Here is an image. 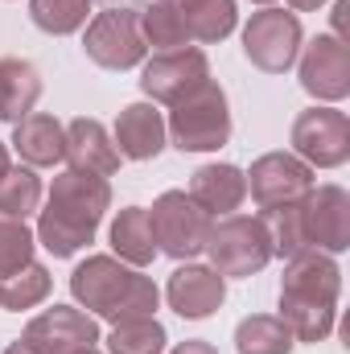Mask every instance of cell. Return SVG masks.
<instances>
[{"instance_id": "obj_1", "label": "cell", "mask_w": 350, "mask_h": 354, "mask_svg": "<svg viewBox=\"0 0 350 354\" xmlns=\"http://www.w3.org/2000/svg\"><path fill=\"white\" fill-rule=\"evenodd\" d=\"M107 210H111L107 177L66 169L50 185V198H46V210L37 214V235L33 239L54 260H71L75 252H83L95 239V231H99Z\"/></svg>"}, {"instance_id": "obj_2", "label": "cell", "mask_w": 350, "mask_h": 354, "mask_svg": "<svg viewBox=\"0 0 350 354\" xmlns=\"http://www.w3.org/2000/svg\"><path fill=\"white\" fill-rule=\"evenodd\" d=\"M71 292L91 317L103 322H132V317H153L161 305V292L145 268H128L116 256H87L71 272Z\"/></svg>"}, {"instance_id": "obj_3", "label": "cell", "mask_w": 350, "mask_h": 354, "mask_svg": "<svg viewBox=\"0 0 350 354\" xmlns=\"http://www.w3.org/2000/svg\"><path fill=\"white\" fill-rule=\"evenodd\" d=\"M165 132L181 153H214L231 140V107H227V91L214 79H206L194 95H185L181 103L169 107Z\"/></svg>"}, {"instance_id": "obj_4", "label": "cell", "mask_w": 350, "mask_h": 354, "mask_svg": "<svg viewBox=\"0 0 350 354\" xmlns=\"http://www.w3.org/2000/svg\"><path fill=\"white\" fill-rule=\"evenodd\" d=\"M206 256L210 268L219 276H235V280H248L272 264V235H268V223L260 214H223L214 227H210V239H206Z\"/></svg>"}, {"instance_id": "obj_5", "label": "cell", "mask_w": 350, "mask_h": 354, "mask_svg": "<svg viewBox=\"0 0 350 354\" xmlns=\"http://www.w3.org/2000/svg\"><path fill=\"white\" fill-rule=\"evenodd\" d=\"M149 223H153V239H157V252L174 256V260H194L206 252V239H210V227L214 218L185 194V189H165L153 210H149Z\"/></svg>"}, {"instance_id": "obj_6", "label": "cell", "mask_w": 350, "mask_h": 354, "mask_svg": "<svg viewBox=\"0 0 350 354\" xmlns=\"http://www.w3.org/2000/svg\"><path fill=\"white\" fill-rule=\"evenodd\" d=\"M301 41H305V33H301L297 12L276 8V4H264L243 25V54L264 75H284L288 66H297Z\"/></svg>"}, {"instance_id": "obj_7", "label": "cell", "mask_w": 350, "mask_h": 354, "mask_svg": "<svg viewBox=\"0 0 350 354\" xmlns=\"http://www.w3.org/2000/svg\"><path fill=\"white\" fill-rule=\"evenodd\" d=\"M293 157L309 169H338L350 161V120L334 103L305 107L293 120Z\"/></svg>"}, {"instance_id": "obj_8", "label": "cell", "mask_w": 350, "mask_h": 354, "mask_svg": "<svg viewBox=\"0 0 350 354\" xmlns=\"http://www.w3.org/2000/svg\"><path fill=\"white\" fill-rule=\"evenodd\" d=\"M83 50L103 71H132V66H140L149 46L140 37L136 8H103V12H95L87 25V37H83Z\"/></svg>"}, {"instance_id": "obj_9", "label": "cell", "mask_w": 350, "mask_h": 354, "mask_svg": "<svg viewBox=\"0 0 350 354\" xmlns=\"http://www.w3.org/2000/svg\"><path fill=\"white\" fill-rule=\"evenodd\" d=\"M301 235L313 252L338 256L350 248V194L342 185H313L301 202Z\"/></svg>"}, {"instance_id": "obj_10", "label": "cell", "mask_w": 350, "mask_h": 354, "mask_svg": "<svg viewBox=\"0 0 350 354\" xmlns=\"http://www.w3.org/2000/svg\"><path fill=\"white\" fill-rule=\"evenodd\" d=\"M206 79H210V62H206V54L198 46H181V50L153 54L140 66V91L153 103H165V107H174L185 95H194Z\"/></svg>"}, {"instance_id": "obj_11", "label": "cell", "mask_w": 350, "mask_h": 354, "mask_svg": "<svg viewBox=\"0 0 350 354\" xmlns=\"http://www.w3.org/2000/svg\"><path fill=\"white\" fill-rule=\"evenodd\" d=\"M243 177H248V194L260 206V214L293 206L313 189V169L293 153H264L260 161H252V169Z\"/></svg>"}, {"instance_id": "obj_12", "label": "cell", "mask_w": 350, "mask_h": 354, "mask_svg": "<svg viewBox=\"0 0 350 354\" xmlns=\"http://www.w3.org/2000/svg\"><path fill=\"white\" fill-rule=\"evenodd\" d=\"M21 342L33 354H83L99 342V322L87 309L54 305L42 317H33L21 334Z\"/></svg>"}, {"instance_id": "obj_13", "label": "cell", "mask_w": 350, "mask_h": 354, "mask_svg": "<svg viewBox=\"0 0 350 354\" xmlns=\"http://www.w3.org/2000/svg\"><path fill=\"white\" fill-rule=\"evenodd\" d=\"M342 292V268L326 252H301L284 264L280 276V305H322L338 309Z\"/></svg>"}, {"instance_id": "obj_14", "label": "cell", "mask_w": 350, "mask_h": 354, "mask_svg": "<svg viewBox=\"0 0 350 354\" xmlns=\"http://www.w3.org/2000/svg\"><path fill=\"white\" fill-rule=\"evenodd\" d=\"M301 58V87L322 103H342L350 95V46L334 33H317Z\"/></svg>"}, {"instance_id": "obj_15", "label": "cell", "mask_w": 350, "mask_h": 354, "mask_svg": "<svg viewBox=\"0 0 350 354\" xmlns=\"http://www.w3.org/2000/svg\"><path fill=\"white\" fill-rule=\"evenodd\" d=\"M165 301H169V309H174L177 317L202 322L214 309H223V301H227V276H219L214 268H206V264H190L185 260L169 276V284H165Z\"/></svg>"}, {"instance_id": "obj_16", "label": "cell", "mask_w": 350, "mask_h": 354, "mask_svg": "<svg viewBox=\"0 0 350 354\" xmlns=\"http://www.w3.org/2000/svg\"><path fill=\"white\" fill-rule=\"evenodd\" d=\"M165 115L157 111V103H128L116 115V153L120 161H153L165 149Z\"/></svg>"}, {"instance_id": "obj_17", "label": "cell", "mask_w": 350, "mask_h": 354, "mask_svg": "<svg viewBox=\"0 0 350 354\" xmlns=\"http://www.w3.org/2000/svg\"><path fill=\"white\" fill-rule=\"evenodd\" d=\"M62 161H71V169H79V174L95 177L120 174V153H116L107 128L91 115H79L66 124V157Z\"/></svg>"}, {"instance_id": "obj_18", "label": "cell", "mask_w": 350, "mask_h": 354, "mask_svg": "<svg viewBox=\"0 0 350 354\" xmlns=\"http://www.w3.org/2000/svg\"><path fill=\"white\" fill-rule=\"evenodd\" d=\"M12 149L29 169H50L66 157V128L50 111H29L21 124H12Z\"/></svg>"}, {"instance_id": "obj_19", "label": "cell", "mask_w": 350, "mask_h": 354, "mask_svg": "<svg viewBox=\"0 0 350 354\" xmlns=\"http://www.w3.org/2000/svg\"><path fill=\"white\" fill-rule=\"evenodd\" d=\"M190 198H194L210 218L235 214V210L243 206V198H248V177H243L239 165L210 161V165H202L198 174L190 177Z\"/></svg>"}, {"instance_id": "obj_20", "label": "cell", "mask_w": 350, "mask_h": 354, "mask_svg": "<svg viewBox=\"0 0 350 354\" xmlns=\"http://www.w3.org/2000/svg\"><path fill=\"white\" fill-rule=\"evenodd\" d=\"M42 99V75L25 58H0V124H21Z\"/></svg>"}, {"instance_id": "obj_21", "label": "cell", "mask_w": 350, "mask_h": 354, "mask_svg": "<svg viewBox=\"0 0 350 354\" xmlns=\"http://www.w3.org/2000/svg\"><path fill=\"white\" fill-rule=\"evenodd\" d=\"M111 252H116L128 268H149L161 256L145 206H124V210L111 218Z\"/></svg>"}, {"instance_id": "obj_22", "label": "cell", "mask_w": 350, "mask_h": 354, "mask_svg": "<svg viewBox=\"0 0 350 354\" xmlns=\"http://www.w3.org/2000/svg\"><path fill=\"white\" fill-rule=\"evenodd\" d=\"M174 4L190 29V41H202V46L223 41L239 21L235 0H174Z\"/></svg>"}, {"instance_id": "obj_23", "label": "cell", "mask_w": 350, "mask_h": 354, "mask_svg": "<svg viewBox=\"0 0 350 354\" xmlns=\"http://www.w3.org/2000/svg\"><path fill=\"white\" fill-rule=\"evenodd\" d=\"M136 21H140V37L149 50L165 54V50H181L190 46V29L181 21L174 0H149L145 8H136Z\"/></svg>"}, {"instance_id": "obj_24", "label": "cell", "mask_w": 350, "mask_h": 354, "mask_svg": "<svg viewBox=\"0 0 350 354\" xmlns=\"http://www.w3.org/2000/svg\"><path fill=\"white\" fill-rule=\"evenodd\" d=\"M50 288H54V276L46 272V264L29 260V264H21L17 272L0 276V309H8V313L33 309V305H42L50 297Z\"/></svg>"}, {"instance_id": "obj_25", "label": "cell", "mask_w": 350, "mask_h": 354, "mask_svg": "<svg viewBox=\"0 0 350 354\" xmlns=\"http://www.w3.org/2000/svg\"><path fill=\"white\" fill-rule=\"evenodd\" d=\"M293 334L276 313H252L235 326V351L239 354H293Z\"/></svg>"}, {"instance_id": "obj_26", "label": "cell", "mask_w": 350, "mask_h": 354, "mask_svg": "<svg viewBox=\"0 0 350 354\" xmlns=\"http://www.w3.org/2000/svg\"><path fill=\"white\" fill-rule=\"evenodd\" d=\"M37 206H42V177L29 165H8V174L0 177V218L25 223Z\"/></svg>"}, {"instance_id": "obj_27", "label": "cell", "mask_w": 350, "mask_h": 354, "mask_svg": "<svg viewBox=\"0 0 350 354\" xmlns=\"http://www.w3.org/2000/svg\"><path fill=\"white\" fill-rule=\"evenodd\" d=\"M165 326L157 317H132L116 322L107 334V354H161L165 351Z\"/></svg>"}, {"instance_id": "obj_28", "label": "cell", "mask_w": 350, "mask_h": 354, "mask_svg": "<svg viewBox=\"0 0 350 354\" xmlns=\"http://www.w3.org/2000/svg\"><path fill=\"white\" fill-rule=\"evenodd\" d=\"M29 17L50 37H71L87 25L91 0H29Z\"/></svg>"}, {"instance_id": "obj_29", "label": "cell", "mask_w": 350, "mask_h": 354, "mask_svg": "<svg viewBox=\"0 0 350 354\" xmlns=\"http://www.w3.org/2000/svg\"><path fill=\"white\" fill-rule=\"evenodd\" d=\"M33 248H37V239H33V231L25 223L0 218V276L17 272L21 264H29L33 260Z\"/></svg>"}, {"instance_id": "obj_30", "label": "cell", "mask_w": 350, "mask_h": 354, "mask_svg": "<svg viewBox=\"0 0 350 354\" xmlns=\"http://www.w3.org/2000/svg\"><path fill=\"white\" fill-rule=\"evenodd\" d=\"M169 354H219L210 342H202V338H185V342H177Z\"/></svg>"}, {"instance_id": "obj_31", "label": "cell", "mask_w": 350, "mask_h": 354, "mask_svg": "<svg viewBox=\"0 0 350 354\" xmlns=\"http://www.w3.org/2000/svg\"><path fill=\"white\" fill-rule=\"evenodd\" d=\"M326 0H288V8H297V12H313V8H322Z\"/></svg>"}, {"instance_id": "obj_32", "label": "cell", "mask_w": 350, "mask_h": 354, "mask_svg": "<svg viewBox=\"0 0 350 354\" xmlns=\"http://www.w3.org/2000/svg\"><path fill=\"white\" fill-rule=\"evenodd\" d=\"M8 165H12V161H8V149H4V140H0V177L8 174Z\"/></svg>"}, {"instance_id": "obj_33", "label": "cell", "mask_w": 350, "mask_h": 354, "mask_svg": "<svg viewBox=\"0 0 350 354\" xmlns=\"http://www.w3.org/2000/svg\"><path fill=\"white\" fill-rule=\"evenodd\" d=\"M4 354H33V351H29V346H25L21 338H17V342H12V346H8V351H4Z\"/></svg>"}, {"instance_id": "obj_34", "label": "cell", "mask_w": 350, "mask_h": 354, "mask_svg": "<svg viewBox=\"0 0 350 354\" xmlns=\"http://www.w3.org/2000/svg\"><path fill=\"white\" fill-rule=\"evenodd\" d=\"M252 4H260V8H264V4H276V0H252Z\"/></svg>"}, {"instance_id": "obj_35", "label": "cell", "mask_w": 350, "mask_h": 354, "mask_svg": "<svg viewBox=\"0 0 350 354\" xmlns=\"http://www.w3.org/2000/svg\"><path fill=\"white\" fill-rule=\"evenodd\" d=\"M83 354H99V351H95V346H91V351H83Z\"/></svg>"}]
</instances>
